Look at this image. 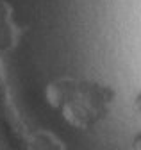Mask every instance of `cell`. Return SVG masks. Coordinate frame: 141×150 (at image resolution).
Here are the masks:
<instances>
[{
	"instance_id": "6da1fadb",
	"label": "cell",
	"mask_w": 141,
	"mask_h": 150,
	"mask_svg": "<svg viewBox=\"0 0 141 150\" xmlns=\"http://www.w3.org/2000/svg\"><path fill=\"white\" fill-rule=\"evenodd\" d=\"M47 100L75 129H91L109 115L114 91L100 82L59 77L47 86Z\"/></svg>"
},
{
	"instance_id": "7a4b0ae2",
	"label": "cell",
	"mask_w": 141,
	"mask_h": 150,
	"mask_svg": "<svg viewBox=\"0 0 141 150\" xmlns=\"http://www.w3.org/2000/svg\"><path fill=\"white\" fill-rule=\"evenodd\" d=\"M129 150H141V132L134 134V138L129 143Z\"/></svg>"
},
{
	"instance_id": "3957f363",
	"label": "cell",
	"mask_w": 141,
	"mask_h": 150,
	"mask_svg": "<svg viewBox=\"0 0 141 150\" xmlns=\"http://www.w3.org/2000/svg\"><path fill=\"white\" fill-rule=\"evenodd\" d=\"M132 105H134V111L137 112V115H141V89L136 93V97H134V102H132Z\"/></svg>"
}]
</instances>
